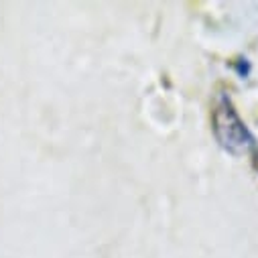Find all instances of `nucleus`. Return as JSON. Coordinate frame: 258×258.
Segmentation results:
<instances>
[{
  "instance_id": "obj_1",
  "label": "nucleus",
  "mask_w": 258,
  "mask_h": 258,
  "mask_svg": "<svg viewBox=\"0 0 258 258\" xmlns=\"http://www.w3.org/2000/svg\"><path fill=\"white\" fill-rule=\"evenodd\" d=\"M214 135L224 151L230 155H246L256 151V141L248 126L238 116L232 100L226 94H220L214 110Z\"/></svg>"
}]
</instances>
